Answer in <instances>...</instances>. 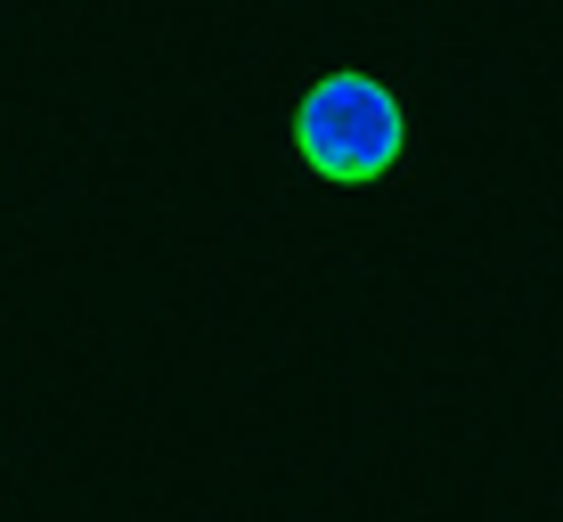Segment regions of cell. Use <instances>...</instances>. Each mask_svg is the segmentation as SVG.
Listing matches in <instances>:
<instances>
[{"label":"cell","mask_w":563,"mask_h":522,"mask_svg":"<svg viewBox=\"0 0 563 522\" xmlns=\"http://www.w3.org/2000/svg\"><path fill=\"white\" fill-rule=\"evenodd\" d=\"M286 140H295V164L310 171V180L376 188V180L400 171V156H409V107H400V90L384 82V74L335 66V74H319V82L295 99Z\"/></svg>","instance_id":"6da1fadb"}]
</instances>
